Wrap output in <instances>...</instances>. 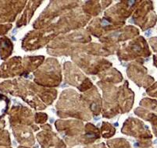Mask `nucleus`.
Returning <instances> with one entry per match:
<instances>
[{
  "instance_id": "f257e3e1",
  "label": "nucleus",
  "mask_w": 157,
  "mask_h": 148,
  "mask_svg": "<svg viewBox=\"0 0 157 148\" xmlns=\"http://www.w3.org/2000/svg\"><path fill=\"white\" fill-rule=\"evenodd\" d=\"M39 134L38 139L42 145V148H65V144L56 136H50L51 134Z\"/></svg>"
},
{
  "instance_id": "f03ea898",
  "label": "nucleus",
  "mask_w": 157,
  "mask_h": 148,
  "mask_svg": "<svg viewBox=\"0 0 157 148\" xmlns=\"http://www.w3.org/2000/svg\"><path fill=\"white\" fill-rule=\"evenodd\" d=\"M110 148H130V144L124 139H116L108 141Z\"/></svg>"
},
{
  "instance_id": "7ed1b4c3",
  "label": "nucleus",
  "mask_w": 157,
  "mask_h": 148,
  "mask_svg": "<svg viewBox=\"0 0 157 148\" xmlns=\"http://www.w3.org/2000/svg\"><path fill=\"white\" fill-rule=\"evenodd\" d=\"M86 148H106L104 145V143H100V144H97V145H94V146H88Z\"/></svg>"
},
{
  "instance_id": "20e7f679",
  "label": "nucleus",
  "mask_w": 157,
  "mask_h": 148,
  "mask_svg": "<svg viewBox=\"0 0 157 148\" xmlns=\"http://www.w3.org/2000/svg\"><path fill=\"white\" fill-rule=\"evenodd\" d=\"M21 148H23V147H21Z\"/></svg>"
}]
</instances>
